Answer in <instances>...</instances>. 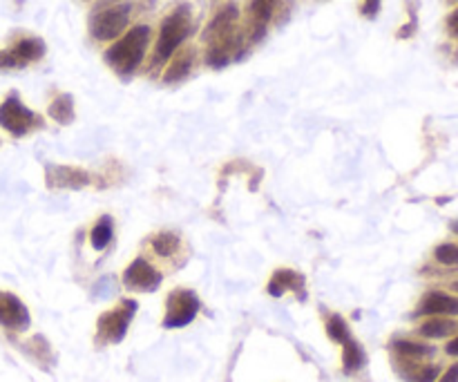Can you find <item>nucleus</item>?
<instances>
[{
  "instance_id": "obj_16",
  "label": "nucleus",
  "mask_w": 458,
  "mask_h": 382,
  "mask_svg": "<svg viewBox=\"0 0 458 382\" xmlns=\"http://www.w3.org/2000/svg\"><path fill=\"white\" fill-rule=\"evenodd\" d=\"M394 352L398 353L401 361H410V362H420L425 358H432L434 356V347L423 343H414V340H396L392 344Z\"/></svg>"
},
{
  "instance_id": "obj_5",
  "label": "nucleus",
  "mask_w": 458,
  "mask_h": 382,
  "mask_svg": "<svg viewBox=\"0 0 458 382\" xmlns=\"http://www.w3.org/2000/svg\"><path fill=\"white\" fill-rule=\"evenodd\" d=\"M130 21L128 4H106L89 16V31L97 40H114L125 31Z\"/></svg>"
},
{
  "instance_id": "obj_25",
  "label": "nucleus",
  "mask_w": 458,
  "mask_h": 382,
  "mask_svg": "<svg viewBox=\"0 0 458 382\" xmlns=\"http://www.w3.org/2000/svg\"><path fill=\"white\" fill-rule=\"evenodd\" d=\"M447 34L458 43V7L447 16Z\"/></svg>"
},
{
  "instance_id": "obj_6",
  "label": "nucleus",
  "mask_w": 458,
  "mask_h": 382,
  "mask_svg": "<svg viewBox=\"0 0 458 382\" xmlns=\"http://www.w3.org/2000/svg\"><path fill=\"white\" fill-rule=\"evenodd\" d=\"M199 298L188 289H177L168 295L165 300V329H182V327L191 325L199 313Z\"/></svg>"
},
{
  "instance_id": "obj_9",
  "label": "nucleus",
  "mask_w": 458,
  "mask_h": 382,
  "mask_svg": "<svg viewBox=\"0 0 458 382\" xmlns=\"http://www.w3.org/2000/svg\"><path fill=\"white\" fill-rule=\"evenodd\" d=\"M45 54V43L40 38H25L7 52H0V67H25L27 63L38 61Z\"/></svg>"
},
{
  "instance_id": "obj_12",
  "label": "nucleus",
  "mask_w": 458,
  "mask_h": 382,
  "mask_svg": "<svg viewBox=\"0 0 458 382\" xmlns=\"http://www.w3.org/2000/svg\"><path fill=\"white\" fill-rule=\"evenodd\" d=\"M89 183V174L74 166H49L47 168V186L52 188H83Z\"/></svg>"
},
{
  "instance_id": "obj_21",
  "label": "nucleus",
  "mask_w": 458,
  "mask_h": 382,
  "mask_svg": "<svg viewBox=\"0 0 458 382\" xmlns=\"http://www.w3.org/2000/svg\"><path fill=\"white\" fill-rule=\"evenodd\" d=\"M192 58H195V54L192 52H183L182 56L174 58V63L168 67V72H165V81L173 83V81H179L183 79V76H188V72H191V65H192Z\"/></svg>"
},
{
  "instance_id": "obj_30",
  "label": "nucleus",
  "mask_w": 458,
  "mask_h": 382,
  "mask_svg": "<svg viewBox=\"0 0 458 382\" xmlns=\"http://www.w3.org/2000/svg\"><path fill=\"white\" fill-rule=\"evenodd\" d=\"M454 291H456V293H458V280L454 282Z\"/></svg>"
},
{
  "instance_id": "obj_20",
  "label": "nucleus",
  "mask_w": 458,
  "mask_h": 382,
  "mask_svg": "<svg viewBox=\"0 0 458 382\" xmlns=\"http://www.w3.org/2000/svg\"><path fill=\"white\" fill-rule=\"evenodd\" d=\"M89 242H92L94 250L107 249V244L112 242V222L107 217H103L97 226L92 228V235H89Z\"/></svg>"
},
{
  "instance_id": "obj_15",
  "label": "nucleus",
  "mask_w": 458,
  "mask_h": 382,
  "mask_svg": "<svg viewBox=\"0 0 458 382\" xmlns=\"http://www.w3.org/2000/svg\"><path fill=\"white\" fill-rule=\"evenodd\" d=\"M456 331H458V322L450 320V318L445 316H432L429 320H425L423 325H420L419 334L429 340H441V338H450V335H454Z\"/></svg>"
},
{
  "instance_id": "obj_10",
  "label": "nucleus",
  "mask_w": 458,
  "mask_h": 382,
  "mask_svg": "<svg viewBox=\"0 0 458 382\" xmlns=\"http://www.w3.org/2000/svg\"><path fill=\"white\" fill-rule=\"evenodd\" d=\"M0 325L13 331H25L30 327V311L12 293L0 291Z\"/></svg>"
},
{
  "instance_id": "obj_17",
  "label": "nucleus",
  "mask_w": 458,
  "mask_h": 382,
  "mask_svg": "<svg viewBox=\"0 0 458 382\" xmlns=\"http://www.w3.org/2000/svg\"><path fill=\"white\" fill-rule=\"evenodd\" d=\"M343 347H344V353H343L344 371H347V374H356V371H360L367 362L365 349H362L353 338H349L347 343H343Z\"/></svg>"
},
{
  "instance_id": "obj_14",
  "label": "nucleus",
  "mask_w": 458,
  "mask_h": 382,
  "mask_svg": "<svg viewBox=\"0 0 458 382\" xmlns=\"http://www.w3.org/2000/svg\"><path fill=\"white\" fill-rule=\"evenodd\" d=\"M304 289V277L300 273L291 271V268H280V271L273 273L271 282H268V293L273 298H280L286 291H295V293H302Z\"/></svg>"
},
{
  "instance_id": "obj_7",
  "label": "nucleus",
  "mask_w": 458,
  "mask_h": 382,
  "mask_svg": "<svg viewBox=\"0 0 458 382\" xmlns=\"http://www.w3.org/2000/svg\"><path fill=\"white\" fill-rule=\"evenodd\" d=\"M36 116L30 107H25L18 97H9L7 101L0 106V125H3L7 132L16 134V137H22L31 130Z\"/></svg>"
},
{
  "instance_id": "obj_27",
  "label": "nucleus",
  "mask_w": 458,
  "mask_h": 382,
  "mask_svg": "<svg viewBox=\"0 0 458 382\" xmlns=\"http://www.w3.org/2000/svg\"><path fill=\"white\" fill-rule=\"evenodd\" d=\"M437 382H458V362H454Z\"/></svg>"
},
{
  "instance_id": "obj_23",
  "label": "nucleus",
  "mask_w": 458,
  "mask_h": 382,
  "mask_svg": "<svg viewBox=\"0 0 458 382\" xmlns=\"http://www.w3.org/2000/svg\"><path fill=\"white\" fill-rule=\"evenodd\" d=\"M434 258L445 267H458V246L456 244H441L434 250Z\"/></svg>"
},
{
  "instance_id": "obj_4",
  "label": "nucleus",
  "mask_w": 458,
  "mask_h": 382,
  "mask_svg": "<svg viewBox=\"0 0 458 382\" xmlns=\"http://www.w3.org/2000/svg\"><path fill=\"white\" fill-rule=\"evenodd\" d=\"M134 313H137V302L134 300H123L116 304L112 311L103 313L98 318L97 327V343L98 344H116L125 338L128 327L132 322Z\"/></svg>"
},
{
  "instance_id": "obj_11",
  "label": "nucleus",
  "mask_w": 458,
  "mask_h": 382,
  "mask_svg": "<svg viewBox=\"0 0 458 382\" xmlns=\"http://www.w3.org/2000/svg\"><path fill=\"white\" fill-rule=\"evenodd\" d=\"M416 316H458V298L456 295L443 293V291H429L420 300Z\"/></svg>"
},
{
  "instance_id": "obj_18",
  "label": "nucleus",
  "mask_w": 458,
  "mask_h": 382,
  "mask_svg": "<svg viewBox=\"0 0 458 382\" xmlns=\"http://www.w3.org/2000/svg\"><path fill=\"white\" fill-rule=\"evenodd\" d=\"M49 116L61 125L72 123V119H74V103H72L70 94H61L58 98H54V103L49 106Z\"/></svg>"
},
{
  "instance_id": "obj_29",
  "label": "nucleus",
  "mask_w": 458,
  "mask_h": 382,
  "mask_svg": "<svg viewBox=\"0 0 458 382\" xmlns=\"http://www.w3.org/2000/svg\"><path fill=\"white\" fill-rule=\"evenodd\" d=\"M452 231H454V233H456V235H458V222H454V224H452Z\"/></svg>"
},
{
  "instance_id": "obj_24",
  "label": "nucleus",
  "mask_w": 458,
  "mask_h": 382,
  "mask_svg": "<svg viewBox=\"0 0 458 382\" xmlns=\"http://www.w3.org/2000/svg\"><path fill=\"white\" fill-rule=\"evenodd\" d=\"M438 374H441V369H438L437 365H425V367H419L410 378L411 382H437Z\"/></svg>"
},
{
  "instance_id": "obj_22",
  "label": "nucleus",
  "mask_w": 458,
  "mask_h": 382,
  "mask_svg": "<svg viewBox=\"0 0 458 382\" xmlns=\"http://www.w3.org/2000/svg\"><path fill=\"white\" fill-rule=\"evenodd\" d=\"M327 331H329V338L338 344L347 343V340L352 338L347 322H344L340 316H334L329 322H327Z\"/></svg>"
},
{
  "instance_id": "obj_26",
  "label": "nucleus",
  "mask_w": 458,
  "mask_h": 382,
  "mask_svg": "<svg viewBox=\"0 0 458 382\" xmlns=\"http://www.w3.org/2000/svg\"><path fill=\"white\" fill-rule=\"evenodd\" d=\"M380 9V0H365V4H362V13H365L367 18H374L376 13H378Z\"/></svg>"
},
{
  "instance_id": "obj_13",
  "label": "nucleus",
  "mask_w": 458,
  "mask_h": 382,
  "mask_svg": "<svg viewBox=\"0 0 458 382\" xmlns=\"http://www.w3.org/2000/svg\"><path fill=\"white\" fill-rule=\"evenodd\" d=\"M276 4L277 0H253V3H250V22H249L250 40L262 38L273 12H276Z\"/></svg>"
},
{
  "instance_id": "obj_31",
  "label": "nucleus",
  "mask_w": 458,
  "mask_h": 382,
  "mask_svg": "<svg viewBox=\"0 0 458 382\" xmlns=\"http://www.w3.org/2000/svg\"><path fill=\"white\" fill-rule=\"evenodd\" d=\"M450 3H458V0H450Z\"/></svg>"
},
{
  "instance_id": "obj_8",
  "label": "nucleus",
  "mask_w": 458,
  "mask_h": 382,
  "mask_svg": "<svg viewBox=\"0 0 458 382\" xmlns=\"http://www.w3.org/2000/svg\"><path fill=\"white\" fill-rule=\"evenodd\" d=\"M123 284L130 291H141V293H152L159 289L161 273L152 267L148 259L137 258L123 273Z\"/></svg>"
},
{
  "instance_id": "obj_28",
  "label": "nucleus",
  "mask_w": 458,
  "mask_h": 382,
  "mask_svg": "<svg viewBox=\"0 0 458 382\" xmlns=\"http://www.w3.org/2000/svg\"><path fill=\"white\" fill-rule=\"evenodd\" d=\"M445 352L450 353V356H458V335H456L454 340H450V343H447Z\"/></svg>"
},
{
  "instance_id": "obj_2",
  "label": "nucleus",
  "mask_w": 458,
  "mask_h": 382,
  "mask_svg": "<svg viewBox=\"0 0 458 382\" xmlns=\"http://www.w3.org/2000/svg\"><path fill=\"white\" fill-rule=\"evenodd\" d=\"M148 43H150V27H132V30L125 31V34L106 52L107 65L121 76L132 74V72H137V67L141 65L143 56H146Z\"/></svg>"
},
{
  "instance_id": "obj_3",
  "label": "nucleus",
  "mask_w": 458,
  "mask_h": 382,
  "mask_svg": "<svg viewBox=\"0 0 458 382\" xmlns=\"http://www.w3.org/2000/svg\"><path fill=\"white\" fill-rule=\"evenodd\" d=\"M192 31V13L188 7L174 9L170 16L164 18L159 30V38H157L155 56H152V63L155 65H161V63L168 61L179 47H182L183 40L191 36Z\"/></svg>"
},
{
  "instance_id": "obj_1",
  "label": "nucleus",
  "mask_w": 458,
  "mask_h": 382,
  "mask_svg": "<svg viewBox=\"0 0 458 382\" xmlns=\"http://www.w3.org/2000/svg\"><path fill=\"white\" fill-rule=\"evenodd\" d=\"M206 43H208V65L224 67L231 63L240 47V31H237V9L226 7L215 16L206 31Z\"/></svg>"
},
{
  "instance_id": "obj_19",
  "label": "nucleus",
  "mask_w": 458,
  "mask_h": 382,
  "mask_svg": "<svg viewBox=\"0 0 458 382\" xmlns=\"http://www.w3.org/2000/svg\"><path fill=\"white\" fill-rule=\"evenodd\" d=\"M152 250L159 258H174L179 250V237L174 233H159L152 237Z\"/></svg>"
}]
</instances>
